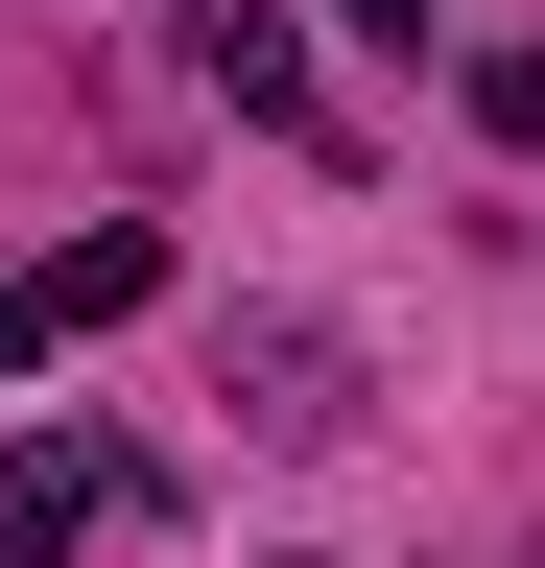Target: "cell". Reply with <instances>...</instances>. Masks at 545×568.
<instances>
[{
	"instance_id": "obj_4",
	"label": "cell",
	"mask_w": 545,
	"mask_h": 568,
	"mask_svg": "<svg viewBox=\"0 0 545 568\" xmlns=\"http://www.w3.org/2000/svg\"><path fill=\"white\" fill-rule=\"evenodd\" d=\"M332 24H403V48H427V0H332Z\"/></svg>"
},
{
	"instance_id": "obj_2",
	"label": "cell",
	"mask_w": 545,
	"mask_h": 568,
	"mask_svg": "<svg viewBox=\"0 0 545 568\" xmlns=\"http://www.w3.org/2000/svg\"><path fill=\"white\" fill-rule=\"evenodd\" d=\"M190 71H214L238 119H309V24H261V0H214V24H190Z\"/></svg>"
},
{
	"instance_id": "obj_3",
	"label": "cell",
	"mask_w": 545,
	"mask_h": 568,
	"mask_svg": "<svg viewBox=\"0 0 545 568\" xmlns=\"http://www.w3.org/2000/svg\"><path fill=\"white\" fill-rule=\"evenodd\" d=\"M474 119H498V142H545V48H474Z\"/></svg>"
},
{
	"instance_id": "obj_1",
	"label": "cell",
	"mask_w": 545,
	"mask_h": 568,
	"mask_svg": "<svg viewBox=\"0 0 545 568\" xmlns=\"http://www.w3.org/2000/svg\"><path fill=\"white\" fill-rule=\"evenodd\" d=\"M119 497H143V450H24V474H0V568H72Z\"/></svg>"
}]
</instances>
